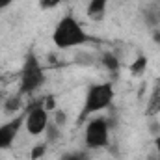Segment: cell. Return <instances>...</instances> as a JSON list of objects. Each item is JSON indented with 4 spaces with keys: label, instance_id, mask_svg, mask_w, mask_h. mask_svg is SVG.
<instances>
[{
    "label": "cell",
    "instance_id": "4fadbf2b",
    "mask_svg": "<svg viewBox=\"0 0 160 160\" xmlns=\"http://www.w3.org/2000/svg\"><path fill=\"white\" fill-rule=\"evenodd\" d=\"M60 160H88V157H86V153L75 151V153H65V155H62Z\"/></svg>",
    "mask_w": 160,
    "mask_h": 160
},
{
    "label": "cell",
    "instance_id": "ac0fdd59",
    "mask_svg": "<svg viewBox=\"0 0 160 160\" xmlns=\"http://www.w3.org/2000/svg\"><path fill=\"white\" fill-rule=\"evenodd\" d=\"M149 160H158V158H149Z\"/></svg>",
    "mask_w": 160,
    "mask_h": 160
},
{
    "label": "cell",
    "instance_id": "e0dca14e",
    "mask_svg": "<svg viewBox=\"0 0 160 160\" xmlns=\"http://www.w3.org/2000/svg\"><path fill=\"white\" fill-rule=\"evenodd\" d=\"M155 143H157V151H158V160H160V134L157 136V142H155Z\"/></svg>",
    "mask_w": 160,
    "mask_h": 160
},
{
    "label": "cell",
    "instance_id": "7c38bea8",
    "mask_svg": "<svg viewBox=\"0 0 160 160\" xmlns=\"http://www.w3.org/2000/svg\"><path fill=\"white\" fill-rule=\"evenodd\" d=\"M145 63H147V60L142 56V58H138L136 62H134V65H132V75H142L143 71H145Z\"/></svg>",
    "mask_w": 160,
    "mask_h": 160
},
{
    "label": "cell",
    "instance_id": "2e32d148",
    "mask_svg": "<svg viewBox=\"0 0 160 160\" xmlns=\"http://www.w3.org/2000/svg\"><path fill=\"white\" fill-rule=\"evenodd\" d=\"M11 2H13V0H0V11H2V9H6Z\"/></svg>",
    "mask_w": 160,
    "mask_h": 160
},
{
    "label": "cell",
    "instance_id": "52a82bcc",
    "mask_svg": "<svg viewBox=\"0 0 160 160\" xmlns=\"http://www.w3.org/2000/svg\"><path fill=\"white\" fill-rule=\"evenodd\" d=\"M106 4H108V0H89L88 8H86L88 17L93 19V21H99L106 11Z\"/></svg>",
    "mask_w": 160,
    "mask_h": 160
},
{
    "label": "cell",
    "instance_id": "5b68a950",
    "mask_svg": "<svg viewBox=\"0 0 160 160\" xmlns=\"http://www.w3.org/2000/svg\"><path fill=\"white\" fill-rule=\"evenodd\" d=\"M48 127V108L43 101H36L24 112V128L30 136H41Z\"/></svg>",
    "mask_w": 160,
    "mask_h": 160
},
{
    "label": "cell",
    "instance_id": "ba28073f",
    "mask_svg": "<svg viewBox=\"0 0 160 160\" xmlns=\"http://www.w3.org/2000/svg\"><path fill=\"white\" fill-rule=\"evenodd\" d=\"M147 116H157L160 114V84H157L149 95V101H147Z\"/></svg>",
    "mask_w": 160,
    "mask_h": 160
},
{
    "label": "cell",
    "instance_id": "9a60e30c",
    "mask_svg": "<svg viewBox=\"0 0 160 160\" xmlns=\"http://www.w3.org/2000/svg\"><path fill=\"white\" fill-rule=\"evenodd\" d=\"M45 147H47V145H38V147H34V151H32V158H34V160L39 158L41 153L45 151Z\"/></svg>",
    "mask_w": 160,
    "mask_h": 160
},
{
    "label": "cell",
    "instance_id": "8fae6325",
    "mask_svg": "<svg viewBox=\"0 0 160 160\" xmlns=\"http://www.w3.org/2000/svg\"><path fill=\"white\" fill-rule=\"evenodd\" d=\"M102 63H104V67H106L108 71H118V69H119V62H118V58H116L112 52H106V54L102 56Z\"/></svg>",
    "mask_w": 160,
    "mask_h": 160
},
{
    "label": "cell",
    "instance_id": "9c48e42d",
    "mask_svg": "<svg viewBox=\"0 0 160 160\" xmlns=\"http://www.w3.org/2000/svg\"><path fill=\"white\" fill-rule=\"evenodd\" d=\"M143 19H145V22H147L149 26H158L160 24V6L151 4L149 8H145Z\"/></svg>",
    "mask_w": 160,
    "mask_h": 160
},
{
    "label": "cell",
    "instance_id": "30bf717a",
    "mask_svg": "<svg viewBox=\"0 0 160 160\" xmlns=\"http://www.w3.org/2000/svg\"><path fill=\"white\" fill-rule=\"evenodd\" d=\"M21 93L19 95H9V97H6V102H4V110L6 112H9V114H15V112H19L21 110Z\"/></svg>",
    "mask_w": 160,
    "mask_h": 160
},
{
    "label": "cell",
    "instance_id": "5bb4252c",
    "mask_svg": "<svg viewBox=\"0 0 160 160\" xmlns=\"http://www.w3.org/2000/svg\"><path fill=\"white\" fill-rule=\"evenodd\" d=\"M60 4V0H39V6L43 9H48V8H56Z\"/></svg>",
    "mask_w": 160,
    "mask_h": 160
},
{
    "label": "cell",
    "instance_id": "6da1fadb",
    "mask_svg": "<svg viewBox=\"0 0 160 160\" xmlns=\"http://www.w3.org/2000/svg\"><path fill=\"white\" fill-rule=\"evenodd\" d=\"M89 41L88 32L84 30V26L78 22V19H75L73 15H65L60 19V22L56 24L54 32H52V43L65 50V48H75L82 47Z\"/></svg>",
    "mask_w": 160,
    "mask_h": 160
},
{
    "label": "cell",
    "instance_id": "d6986e66",
    "mask_svg": "<svg viewBox=\"0 0 160 160\" xmlns=\"http://www.w3.org/2000/svg\"><path fill=\"white\" fill-rule=\"evenodd\" d=\"M158 38H160V36H158Z\"/></svg>",
    "mask_w": 160,
    "mask_h": 160
},
{
    "label": "cell",
    "instance_id": "3957f363",
    "mask_svg": "<svg viewBox=\"0 0 160 160\" xmlns=\"http://www.w3.org/2000/svg\"><path fill=\"white\" fill-rule=\"evenodd\" d=\"M45 84V69L41 65L39 58L34 52H28L22 67H21V77H19V93L21 95H32L39 91Z\"/></svg>",
    "mask_w": 160,
    "mask_h": 160
},
{
    "label": "cell",
    "instance_id": "277c9868",
    "mask_svg": "<svg viewBox=\"0 0 160 160\" xmlns=\"http://www.w3.org/2000/svg\"><path fill=\"white\" fill-rule=\"evenodd\" d=\"M84 143L88 149H102L110 143V125L104 118H93L88 121L84 130Z\"/></svg>",
    "mask_w": 160,
    "mask_h": 160
},
{
    "label": "cell",
    "instance_id": "8992f818",
    "mask_svg": "<svg viewBox=\"0 0 160 160\" xmlns=\"http://www.w3.org/2000/svg\"><path fill=\"white\" fill-rule=\"evenodd\" d=\"M22 127H24V112L17 114L15 118L0 125V151L9 149L13 145V142L17 140Z\"/></svg>",
    "mask_w": 160,
    "mask_h": 160
},
{
    "label": "cell",
    "instance_id": "7a4b0ae2",
    "mask_svg": "<svg viewBox=\"0 0 160 160\" xmlns=\"http://www.w3.org/2000/svg\"><path fill=\"white\" fill-rule=\"evenodd\" d=\"M114 84L112 82H99V84H91L86 91V99H84V106L80 112V119H86L101 110H106L112 101H114Z\"/></svg>",
    "mask_w": 160,
    "mask_h": 160
}]
</instances>
